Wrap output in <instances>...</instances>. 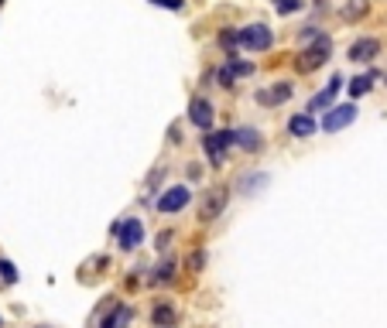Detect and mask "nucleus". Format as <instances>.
<instances>
[{"label":"nucleus","mask_w":387,"mask_h":328,"mask_svg":"<svg viewBox=\"0 0 387 328\" xmlns=\"http://www.w3.org/2000/svg\"><path fill=\"white\" fill-rule=\"evenodd\" d=\"M329 51H333V38H329V34H315V38L309 41V48L302 51L298 62H295L298 72H315V69L329 58Z\"/></svg>","instance_id":"1"},{"label":"nucleus","mask_w":387,"mask_h":328,"mask_svg":"<svg viewBox=\"0 0 387 328\" xmlns=\"http://www.w3.org/2000/svg\"><path fill=\"white\" fill-rule=\"evenodd\" d=\"M236 45L247 51H267L274 45V34H271V27L267 25H247L236 31Z\"/></svg>","instance_id":"2"},{"label":"nucleus","mask_w":387,"mask_h":328,"mask_svg":"<svg viewBox=\"0 0 387 328\" xmlns=\"http://www.w3.org/2000/svg\"><path fill=\"white\" fill-rule=\"evenodd\" d=\"M230 144H236V133H233V130H220V133H206V137H203V147H206V157L212 168H223Z\"/></svg>","instance_id":"3"},{"label":"nucleus","mask_w":387,"mask_h":328,"mask_svg":"<svg viewBox=\"0 0 387 328\" xmlns=\"http://www.w3.org/2000/svg\"><path fill=\"white\" fill-rule=\"evenodd\" d=\"M357 103H343V106H333V110H326V117H322V130L326 133H336V130H346V126L357 120Z\"/></svg>","instance_id":"4"},{"label":"nucleus","mask_w":387,"mask_h":328,"mask_svg":"<svg viewBox=\"0 0 387 328\" xmlns=\"http://www.w3.org/2000/svg\"><path fill=\"white\" fill-rule=\"evenodd\" d=\"M339 89H343V76H333V79H329V86H326V89H319V93L309 100V110H305V113H326V110H333Z\"/></svg>","instance_id":"5"},{"label":"nucleus","mask_w":387,"mask_h":328,"mask_svg":"<svg viewBox=\"0 0 387 328\" xmlns=\"http://www.w3.org/2000/svg\"><path fill=\"white\" fill-rule=\"evenodd\" d=\"M117 232V240H120V250H137L141 247V240H144V223L141 219H124L120 226H113Z\"/></svg>","instance_id":"6"},{"label":"nucleus","mask_w":387,"mask_h":328,"mask_svg":"<svg viewBox=\"0 0 387 328\" xmlns=\"http://www.w3.org/2000/svg\"><path fill=\"white\" fill-rule=\"evenodd\" d=\"M227 199H230L227 188H209L206 195H203V205H199V219H203V223H212V219L227 209Z\"/></svg>","instance_id":"7"},{"label":"nucleus","mask_w":387,"mask_h":328,"mask_svg":"<svg viewBox=\"0 0 387 328\" xmlns=\"http://www.w3.org/2000/svg\"><path fill=\"white\" fill-rule=\"evenodd\" d=\"M212 120H216L212 103H209L206 96H192V103H189V124L199 126V130H209V126H212Z\"/></svg>","instance_id":"8"},{"label":"nucleus","mask_w":387,"mask_h":328,"mask_svg":"<svg viewBox=\"0 0 387 328\" xmlns=\"http://www.w3.org/2000/svg\"><path fill=\"white\" fill-rule=\"evenodd\" d=\"M189 199H192V192H189L185 185H175V188H168L155 205H158V212H168V216H172V212H182V209L189 205Z\"/></svg>","instance_id":"9"},{"label":"nucleus","mask_w":387,"mask_h":328,"mask_svg":"<svg viewBox=\"0 0 387 328\" xmlns=\"http://www.w3.org/2000/svg\"><path fill=\"white\" fill-rule=\"evenodd\" d=\"M346 55H350L353 62H374V58L381 55V41H377V38H357Z\"/></svg>","instance_id":"10"},{"label":"nucleus","mask_w":387,"mask_h":328,"mask_svg":"<svg viewBox=\"0 0 387 328\" xmlns=\"http://www.w3.org/2000/svg\"><path fill=\"white\" fill-rule=\"evenodd\" d=\"M315 130H319V124L312 120V113H295V117L288 120V133H291V137H298V140L312 137Z\"/></svg>","instance_id":"11"},{"label":"nucleus","mask_w":387,"mask_h":328,"mask_svg":"<svg viewBox=\"0 0 387 328\" xmlns=\"http://www.w3.org/2000/svg\"><path fill=\"white\" fill-rule=\"evenodd\" d=\"M233 133H236V144L243 151H260L264 147V137H260V130H254V126H243V130H233Z\"/></svg>","instance_id":"12"},{"label":"nucleus","mask_w":387,"mask_h":328,"mask_svg":"<svg viewBox=\"0 0 387 328\" xmlns=\"http://www.w3.org/2000/svg\"><path fill=\"white\" fill-rule=\"evenodd\" d=\"M130 318H134V311H130L127 304H113V308H110V315L103 318V325H100V328H124Z\"/></svg>","instance_id":"13"},{"label":"nucleus","mask_w":387,"mask_h":328,"mask_svg":"<svg viewBox=\"0 0 387 328\" xmlns=\"http://www.w3.org/2000/svg\"><path fill=\"white\" fill-rule=\"evenodd\" d=\"M291 100V86L284 82V86H274V89H264V93H258V103H264V106H278V103H288Z\"/></svg>","instance_id":"14"},{"label":"nucleus","mask_w":387,"mask_h":328,"mask_svg":"<svg viewBox=\"0 0 387 328\" xmlns=\"http://www.w3.org/2000/svg\"><path fill=\"white\" fill-rule=\"evenodd\" d=\"M370 89H374V72H367V76H357L353 82H350V96H353V100L367 96Z\"/></svg>","instance_id":"15"},{"label":"nucleus","mask_w":387,"mask_h":328,"mask_svg":"<svg viewBox=\"0 0 387 328\" xmlns=\"http://www.w3.org/2000/svg\"><path fill=\"white\" fill-rule=\"evenodd\" d=\"M227 69H230L236 79H247V76H254V65L250 62H243V58H236V55H230V62H227Z\"/></svg>","instance_id":"16"},{"label":"nucleus","mask_w":387,"mask_h":328,"mask_svg":"<svg viewBox=\"0 0 387 328\" xmlns=\"http://www.w3.org/2000/svg\"><path fill=\"white\" fill-rule=\"evenodd\" d=\"M264 185H267V175H243L240 178V188H243V192H250V195H254V188H264Z\"/></svg>","instance_id":"17"},{"label":"nucleus","mask_w":387,"mask_h":328,"mask_svg":"<svg viewBox=\"0 0 387 328\" xmlns=\"http://www.w3.org/2000/svg\"><path fill=\"white\" fill-rule=\"evenodd\" d=\"M172 322H175V311L165 308V304H158L155 308V325L158 328H172Z\"/></svg>","instance_id":"18"},{"label":"nucleus","mask_w":387,"mask_h":328,"mask_svg":"<svg viewBox=\"0 0 387 328\" xmlns=\"http://www.w3.org/2000/svg\"><path fill=\"white\" fill-rule=\"evenodd\" d=\"M343 14H346V21H353V18H363V14H367V0H350Z\"/></svg>","instance_id":"19"},{"label":"nucleus","mask_w":387,"mask_h":328,"mask_svg":"<svg viewBox=\"0 0 387 328\" xmlns=\"http://www.w3.org/2000/svg\"><path fill=\"white\" fill-rule=\"evenodd\" d=\"M172 277H175V260H165V263L155 270V280L161 284V280H172Z\"/></svg>","instance_id":"20"},{"label":"nucleus","mask_w":387,"mask_h":328,"mask_svg":"<svg viewBox=\"0 0 387 328\" xmlns=\"http://www.w3.org/2000/svg\"><path fill=\"white\" fill-rule=\"evenodd\" d=\"M274 7H278V14H295V11H302V0H274Z\"/></svg>","instance_id":"21"},{"label":"nucleus","mask_w":387,"mask_h":328,"mask_svg":"<svg viewBox=\"0 0 387 328\" xmlns=\"http://www.w3.org/2000/svg\"><path fill=\"white\" fill-rule=\"evenodd\" d=\"M0 277L7 280V284H14V280H18V267L7 263V260H0Z\"/></svg>","instance_id":"22"},{"label":"nucleus","mask_w":387,"mask_h":328,"mask_svg":"<svg viewBox=\"0 0 387 328\" xmlns=\"http://www.w3.org/2000/svg\"><path fill=\"white\" fill-rule=\"evenodd\" d=\"M233 79H236V76H233L227 65H223V69H216V82H220L223 89H233Z\"/></svg>","instance_id":"23"},{"label":"nucleus","mask_w":387,"mask_h":328,"mask_svg":"<svg viewBox=\"0 0 387 328\" xmlns=\"http://www.w3.org/2000/svg\"><path fill=\"white\" fill-rule=\"evenodd\" d=\"M155 7H168V11H182L185 7V0H151Z\"/></svg>","instance_id":"24"},{"label":"nucleus","mask_w":387,"mask_h":328,"mask_svg":"<svg viewBox=\"0 0 387 328\" xmlns=\"http://www.w3.org/2000/svg\"><path fill=\"white\" fill-rule=\"evenodd\" d=\"M220 41H223L227 48H233V45H236V31H223V34H220Z\"/></svg>","instance_id":"25"},{"label":"nucleus","mask_w":387,"mask_h":328,"mask_svg":"<svg viewBox=\"0 0 387 328\" xmlns=\"http://www.w3.org/2000/svg\"><path fill=\"white\" fill-rule=\"evenodd\" d=\"M0 4H4V0H0Z\"/></svg>","instance_id":"26"}]
</instances>
